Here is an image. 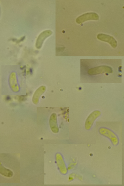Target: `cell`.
<instances>
[{
	"label": "cell",
	"instance_id": "1",
	"mask_svg": "<svg viewBox=\"0 0 124 186\" xmlns=\"http://www.w3.org/2000/svg\"><path fill=\"white\" fill-rule=\"evenodd\" d=\"M99 132L101 135L108 139L114 146L118 144L119 142L118 137L110 129L105 127H101L99 129Z\"/></svg>",
	"mask_w": 124,
	"mask_h": 186
},
{
	"label": "cell",
	"instance_id": "2",
	"mask_svg": "<svg viewBox=\"0 0 124 186\" xmlns=\"http://www.w3.org/2000/svg\"><path fill=\"white\" fill-rule=\"evenodd\" d=\"M101 115V112L99 110L92 112L88 116L85 123V127L87 130H89L93 126L95 120Z\"/></svg>",
	"mask_w": 124,
	"mask_h": 186
},
{
	"label": "cell",
	"instance_id": "3",
	"mask_svg": "<svg viewBox=\"0 0 124 186\" xmlns=\"http://www.w3.org/2000/svg\"><path fill=\"white\" fill-rule=\"evenodd\" d=\"M99 16L96 13H85L78 17L77 22L79 23L89 20H97Z\"/></svg>",
	"mask_w": 124,
	"mask_h": 186
},
{
	"label": "cell",
	"instance_id": "4",
	"mask_svg": "<svg viewBox=\"0 0 124 186\" xmlns=\"http://www.w3.org/2000/svg\"><path fill=\"white\" fill-rule=\"evenodd\" d=\"M98 39L102 41L108 42L112 46H115L117 45V42L115 39L113 37L109 35L103 34H99L97 35Z\"/></svg>",
	"mask_w": 124,
	"mask_h": 186
},
{
	"label": "cell",
	"instance_id": "5",
	"mask_svg": "<svg viewBox=\"0 0 124 186\" xmlns=\"http://www.w3.org/2000/svg\"><path fill=\"white\" fill-rule=\"evenodd\" d=\"M0 173L5 177H11L13 175V172L10 170L5 168L0 162Z\"/></svg>",
	"mask_w": 124,
	"mask_h": 186
},
{
	"label": "cell",
	"instance_id": "6",
	"mask_svg": "<svg viewBox=\"0 0 124 186\" xmlns=\"http://www.w3.org/2000/svg\"><path fill=\"white\" fill-rule=\"evenodd\" d=\"M10 99V97H8H8H7V100H9V99Z\"/></svg>",
	"mask_w": 124,
	"mask_h": 186
}]
</instances>
